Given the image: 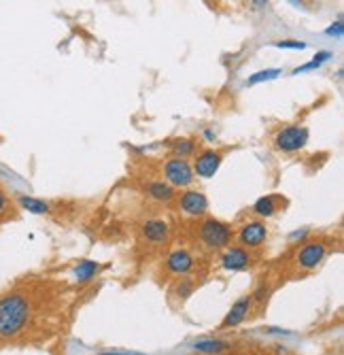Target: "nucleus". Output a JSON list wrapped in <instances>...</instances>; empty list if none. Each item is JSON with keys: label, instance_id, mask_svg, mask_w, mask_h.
Returning <instances> with one entry per match:
<instances>
[{"label": "nucleus", "instance_id": "nucleus-1", "mask_svg": "<svg viewBox=\"0 0 344 355\" xmlns=\"http://www.w3.org/2000/svg\"><path fill=\"white\" fill-rule=\"evenodd\" d=\"M33 302L24 292H9L0 296V338H17L30 324Z\"/></svg>", "mask_w": 344, "mask_h": 355}, {"label": "nucleus", "instance_id": "nucleus-2", "mask_svg": "<svg viewBox=\"0 0 344 355\" xmlns=\"http://www.w3.org/2000/svg\"><path fill=\"white\" fill-rule=\"evenodd\" d=\"M196 236L206 251H224L234 241V228L230 223L215 219V217H200L196 225Z\"/></svg>", "mask_w": 344, "mask_h": 355}, {"label": "nucleus", "instance_id": "nucleus-3", "mask_svg": "<svg viewBox=\"0 0 344 355\" xmlns=\"http://www.w3.org/2000/svg\"><path fill=\"white\" fill-rule=\"evenodd\" d=\"M162 177L174 189H187V187H192L194 181H196L194 166H192L190 159H187V157H176V155H170L168 159H164Z\"/></svg>", "mask_w": 344, "mask_h": 355}, {"label": "nucleus", "instance_id": "nucleus-4", "mask_svg": "<svg viewBox=\"0 0 344 355\" xmlns=\"http://www.w3.org/2000/svg\"><path fill=\"white\" fill-rule=\"evenodd\" d=\"M310 132L304 123H287L274 135V147L280 153H296L308 145Z\"/></svg>", "mask_w": 344, "mask_h": 355}, {"label": "nucleus", "instance_id": "nucleus-5", "mask_svg": "<svg viewBox=\"0 0 344 355\" xmlns=\"http://www.w3.org/2000/svg\"><path fill=\"white\" fill-rule=\"evenodd\" d=\"M327 253H329V247L325 241H317V239L304 241L296 253V266L302 272H312L325 262Z\"/></svg>", "mask_w": 344, "mask_h": 355}, {"label": "nucleus", "instance_id": "nucleus-6", "mask_svg": "<svg viewBox=\"0 0 344 355\" xmlns=\"http://www.w3.org/2000/svg\"><path fill=\"white\" fill-rule=\"evenodd\" d=\"M234 234H236L238 245L255 251L262 245H266V241H268V223L264 219H257V217L248 219V221L238 225V230Z\"/></svg>", "mask_w": 344, "mask_h": 355}, {"label": "nucleus", "instance_id": "nucleus-7", "mask_svg": "<svg viewBox=\"0 0 344 355\" xmlns=\"http://www.w3.org/2000/svg\"><path fill=\"white\" fill-rule=\"evenodd\" d=\"M176 207L185 217L200 219V217H206L208 213V198L204 191L187 187L181 193H176Z\"/></svg>", "mask_w": 344, "mask_h": 355}, {"label": "nucleus", "instance_id": "nucleus-8", "mask_svg": "<svg viewBox=\"0 0 344 355\" xmlns=\"http://www.w3.org/2000/svg\"><path fill=\"white\" fill-rule=\"evenodd\" d=\"M255 262V255L251 249H246L242 245H230L219 255V264L228 272H242L248 270Z\"/></svg>", "mask_w": 344, "mask_h": 355}, {"label": "nucleus", "instance_id": "nucleus-9", "mask_svg": "<svg viewBox=\"0 0 344 355\" xmlns=\"http://www.w3.org/2000/svg\"><path fill=\"white\" fill-rule=\"evenodd\" d=\"M170 223L162 217H151L141 223V239L151 247H162L170 241Z\"/></svg>", "mask_w": 344, "mask_h": 355}, {"label": "nucleus", "instance_id": "nucleus-10", "mask_svg": "<svg viewBox=\"0 0 344 355\" xmlns=\"http://www.w3.org/2000/svg\"><path fill=\"white\" fill-rule=\"evenodd\" d=\"M164 268L170 277H187L196 268V257L190 249H172L166 257Z\"/></svg>", "mask_w": 344, "mask_h": 355}, {"label": "nucleus", "instance_id": "nucleus-11", "mask_svg": "<svg viewBox=\"0 0 344 355\" xmlns=\"http://www.w3.org/2000/svg\"><path fill=\"white\" fill-rule=\"evenodd\" d=\"M224 162V155L219 153L217 149H202L194 155L192 166H194V175L200 179H210L219 173Z\"/></svg>", "mask_w": 344, "mask_h": 355}, {"label": "nucleus", "instance_id": "nucleus-12", "mask_svg": "<svg viewBox=\"0 0 344 355\" xmlns=\"http://www.w3.org/2000/svg\"><path fill=\"white\" fill-rule=\"evenodd\" d=\"M251 311H253V300H251V294L248 296H242L238 298L232 309L228 311V315L224 317L221 326H219V330H230V328H238L240 324H244V321L251 317Z\"/></svg>", "mask_w": 344, "mask_h": 355}, {"label": "nucleus", "instance_id": "nucleus-13", "mask_svg": "<svg viewBox=\"0 0 344 355\" xmlns=\"http://www.w3.org/2000/svg\"><path fill=\"white\" fill-rule=\"evenodd\" d=\"M145 196L158 205H172L176 200V189L164 179H153L145 183Z\"/></svg>", "mask_w": 344, "mask_h": 355}, {"label": "nucleus", "instance_id": "nucleus-14", "mask_svg": "<svg viewBox=\"0 0 344 355\" xmlns=\"http://www.w3.org/2000/svg\"><path fill=\"white\" fill-rule=\"evenodd\" d=\"M280 202H283V198H280V193H270V196H262L255 200L253 205V215L257 219H270L278 213L280 209Z\"/></svg>", "mask_w": 344, "mask_h": 355}, {"label": "nucleus", "instance_id": "nucleus-15", "mask_svg": "<svg viewBox=\"0 0 344 355\" xmlns=\"http://www.w3.org/2000/svg\"><path fill=\"white\" fill-rule=\"evenodd\" d=\"M192 349L202 355H224L230 353L234 347L230 340H221V338H200L192 345Z\"/></svg>", "mask_w": 344, "mask_h": 355}, {"label": "nucleus", "instance_id": "nucleus-16", "mask_svg": "<svg viewBox=\"0 0 344 355\" xmlns=\"http://www.w3.org/2000/svg\"><path fill=\"white\" fill-rule=\"evenodd\" d=\"M168 149L176 157H187V159H190L192 155L198 153V141L192 139V137H179V139L168 141Z\"/></svg>", "mask_w": 344, "mask_h": 355}, {"label": "nucleus", "instance_id": "nucleus-17", "mask_svg": "<svg viewBox=\"0 0 344 355\" xmlns=\"http://www.w3.org/2000/svg\"><path fill=\"white\" fill-rule=\"evenodd\" d=\"M17 205L28 211V213H33V215H47L51 213V205L45 202L43 198H37V196H28V193H21V196H17Z\"/></svg>", "mask_w": 344, "mask_h": 355}, {"label": "nucleus", "instance_id": "nucleus-18", "mask_svg": "<svg viewBox=\"0 0 344 355\" xmlns=\"http://www.w3.org/2000/svg\"><path fill=\"white\" fill-rule=\"evenodd\" d=\"M196 292V279L187 277H179V281L172 287V298H176L179 302H185L187 298H192V294Z\"/></svg>", "mask_w": 344, "mask_h": 355}, {"label": "nucleus", "instance_id": "nucleus-19", "mask_svg": "<svg viewBox=\"0 0 344 355\" xmlns=\"http://www.w3.org/2000/svg\"><path fill=\"white\" fill-rule=\"evenodd\" d=\"M98 270H100V264H98V262H93V260H81V262H77L75 268H73L75 279H77L79 283H89L93 277L98 275Z\"/></svg>", "mask_w": 344, "mask_h": 355}, {"label": "nucleus", "instance_id": "nucleus-20", "mask_svg": "<svg viewBox=\"0 0 344 355\" xmlns=\"http://www.w3.org/2000/svg\"><path fill=\"white\" fill-rule=\"evenodd\" d=\"M332 60V51H317L315 53V58H312L310 62H306V64H300V67H296L293 71H291V75H300V73H308V71H317V69H321L325 62H329Z\"/></svg>", "mask_w": 344, "mask_h": 355}, {"label": "nucleus", "instance_id": "nucleus-21", "mask_svg": "<svg viewBox=\"0 0 344 355\" xmlns=\"http://www.w3.org/2000/svg\"><path fill=\"white\" fill-rule=\"evenodd\" d=\"M280 75H283V71H280V69H264V71H257V73H253L251 77H248L246 85L266 83V81H272V79H276V77H280Z\"/></svg>", "mask_w": 344, "mask_h": 355}, {"label": "nucleus", "instance_id": "nucleus-22", "mask_svg": "<svg viewBox=\"0 0 344 355\" xmlns=\"http://www.w3.org/2000/svg\"><path fill=\"white\" fill-rule=\"evenodd\" d=\"M270 45L276 47V49H293V51L306 49V43L304 41H296V39H278V41H272Z\"/></svg>", "mask_w": 344, "mask_h": 355}, {"label": "nucleus", "instance_id": "nucleus-23", "mask_svg": "<svg viewBox=\"0 0 344 355\" xmlns=\"http://www.w3.org/2000/svg\"><path fill=\"white\" fill-rule=\"evenodd\" d=\"M268 296H270V287L266 285V283H260L257 285V289L251 294V300H253V306L257 304V306H262V304H266V300H268Z\"/></svg>", "mask_w": 344, "mask_h": 355}, {"label": "nucleus", "instance_id": "nucleus-24", "mask_svg": "<svg viewBox=\"0 0 344 355\" xmlns=\"http://www.w3.org/2000/svg\"><path fill=\"white\" fill-rule=\"evenodd\" d=\"M9 213H13V205H11V198L7 193L0 189V219L9 217Z\"/></svg>", "mask_w": 344, "mask_h": 355}, {"label": "nucleus", "instance_id": "nucleus-25", "mask_svg": "<svg viewBox=\"0 0 344 355\" xmlns=\"http://www.w3.org/2000/svg\"><path fill=\"white\" fill-rule=\"evenodd\" d=\"M325 35L327 37H336V39H340L342 35H344V24L338 19V21H334L327 30H325Z\"/></svg>", "mask_w": 344, "mask_h": 355}, {"label": "nucleus", "instance_id": "nucleus-26", "mask_svg": "<svg viewBox=\"0 0 344 355\" xmlns=\"http://www.w3.org/2000/svg\"><path fill=\"white\" fill-rule=\"evenodd\" d=\"M98 355H147V353H138V351H102Z\"/></svg>", "mask_w": 344, "mask_h": 355}, {"label": "nucleus", "instance_id": "nucleus-27", "mask_svg": "<svg viewBox=\"0 0 344 355\" xmlns=\"http://www.w3.org/2000/svg\"><path fill=\"white\" fill-rule=\"evenodd\" d=\"M204 139L208 141V143H215V139H217V135L210 130V128H204Z\"/></svg>", "mask_w": 344, "mask_h": 355}, {"label": "nucleus", "instance_id": "nucleus-28", "mask_svg": "<svg viewBox=\"0 0 344 355\" xmlns=\"http://www.w3.org/2000/svg\"><path fill=\"white\" fill-rule=\"evenodd\" d=\"M306 236H308V230H302V232H293L289 239H291V241H302V239H306Z\"/></svg>", "mask_w": 344, "mask_h": 355}, {"label": "nucleus", "instance_id": "nucleus-29", "mask_svg": "<svg viewBox=\"0 0 344 355\" xmlns=\"http://www.w3.org/2000/svg\"><path fill=\"white\" fill-rule=\"evenodd\" d=\"M289 5H293V7H298V9H306V5H304V0H287Z\"/></svg>", "mask_w": 344, "mask_h": 355}, {"label": "nucleus", "instance_id": "nucleus-30", "mask_svg": "<svg viewBox=\"0 0 344 355\" xmlns=\"http://www.w3.org/2000/svg\"><path fill=\"white\" fill-rule=\"evenodd\" d=\"M0 143H3V139H0Z\"/></svg>", "mask_w": 344, "mask_h": 355}]
</instances>
